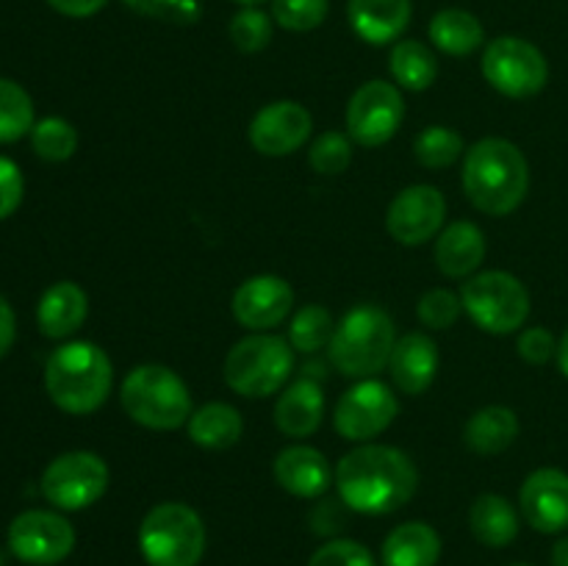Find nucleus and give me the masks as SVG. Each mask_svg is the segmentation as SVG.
Returning <instances> with one entry per match:
<instances>
[{"instance_id":"obj_1","label":"nucleus","mask_w":568,"mask_h":566,"mask_svg":"<svg viewBox=\"0 0 568 566\" xmlns=\"http://www.w3.org/2000/svg\"><path fill=\"white\" fill-rule=\"evenodd\" d=\"M333 481L342 503L355 514L386 516L414 499L419 469L392 444H361L338 461Z\"/></svg>"},{"instance_id":"obj_2","label":"nucleus","mask_w":568,"mask_h":566,"mask_svg":"<svg viewBox=\"0 0 568 566\" xmlns=\"http://www.w3.org/2000/svg\"><path fill=\"white\" fill-rule=\"evenodd\" d=\"M464 189L477 211L488 216H508L525 203L530 189V164L508 139H480L466 150Z\"/></svg>"},{"instance_id":"obj_3","label":"nucleus","mask_w":568,"mask_h":566,"mask_svg":"<svg viewBox=\"0 0 568 566\" xmlns=\"http://www.w3.org/2000/svg\"><path fill=\"white\" fill-rule=\"evenodd\" d=\"M114 383L111 358L92 342H67L44 364V392L55 408L83 416L105 403Z\"/></svg>"},{"instance_id":"obj_4","label":"nucleus","mask_w":568,"mask_h":566,"mask_svg":"<svg viewBox=\"0 0 568 566\" xmlns=\"http://www.w3.org/2000/svg\"><path fill=\"white\" fill-rule=\"evenodd\" d=\"M397 331H394L392 316L377 305H358L347 311L342 322L333 331L327 353L331 364L344 377H377V372L388 370Z\"/></svg>"},{"instance_id":"obj_5","label":"nucleus","mask_w":568,"mask_h":566,"mask_svg":"<svg viewBox=\"0 0 568 566\" xmlns=\"http://www.w3.org/2000/svg\"><path fill=\"white\" fill-rule=\"evenodd\" d=\"M125 414L150 431H175L192 416V394L178 372L161 364H142L122 381Z\"/></svg>"},{"instance_id":"obj_6","label":"nucleus","mask_w":568,"mask_h":566,"mask_svg":"<svg viewBox=\"0 0 568 566\" xmlns=\"http://www.w3.org/2000/svg\"><path fill=\"white\" fill-rule=\"evenodd\" d=\"M139 549L150 566H197L205 553V525L186 503H161L139 525Z\"/></svg>"},{"instance_id":"obj_7","label":"nucleus","mask_w":568,"mask_h":566,"mask_svg":"<svg viewBox=\"0 0 568 566\" xmlns=\"http://www.w3.org/2000/svg\"><path fill=\"white\" fill-rule=\"evenodd\" d=\"M294 370V347L275 333L239 338L225 358V383L244 397H270L286 386Z\"/></svg>"},{"instance_id":"obj_8","label":"nucleus","mask_w":568,"mask_h":566,"mask_svg":"<svg viewBox=\"0 0 568 566\" xmlns=\"http://www.w3.org/2000/svg\"><path fill=\"white\" fill-rule=\"evenodd\" d=\"M464 311L480 331L508 336L525 327L530 316V292L516 275L503 270H488L471 275L464 283Z\"/></svg>"},{"instance_id":"obj_9","label":"nucleus","mask_w":568,"mask_h":566,"mask_svg":"<svg viewBox=\"0 0 568 566\" xmlns=\"http://www.w3.org/2000/svg\"><path fill=\"white\" fill-rule=\"evenodd\" d=\"M109 481V466L98 453L72 449L44 466L39 488L42 497L59 511H83L103 497Z\"/></svg>"},{"instance_id":"obj_10","label":"nucleus","mask_w":568,"mask_h":566,"mask_svg":"<svg viewBox=\"0 0 568 566\" xmlns=\"http://www.w3.org/2000/svg\"><path fill=\"white\" fill-rule=\"evenodd\" d=\"M483 75L508 98H532L549 81L547 55L521 37H499L486 44Z\"/></svg>"},{"instance_id":"obj_11","label":"nucleus","mask_w":568,"mask_h":566,"mask_svg":"<svg viewBox=\"0 0 568 566\" xmlns=\"http://www.w3.org/2000/svg\"><path fill=\"white\" fill-rule=\"evenodd\" d=\"M9 553L31 566L61 564L75 547V527L55 511H22L9 525Z\"/></svg>"},{"instance_id":"obj_12","label":"nucleus","mask_w":568,"mask_h":566,"mask_svg":"<svg viewBox=\"0 0 568 566\" xmlns=\"http://www.w3.org/2000/svg\"><path fill=\"white\" fill-rule=\"evenodd\" d=\"M399 414L397 394L377 377H364L338 397L333 425L347 442H369L381 436Z\"/></svg>"},{"instance_id":"obj_13","label":"nucleus","mask_w":568,"mask_h":566,"mask_svg":"<svg viewBox=\"0 0 568 566\" xmlns=\"http://www.w3.org/2000/svg\"><path fill=\"white\" fill-rule=\"evenodd\" d=\"M405 100L394 83L366 81L347 103V131L364 148H381L399 131Z\"/></svg>"},{"instance_id":"obj_14","label":"nucleus","mask_w":568,"mask_h":566,"mask_svg":"<svg viewBox=\"0 0 568 566\" xmlns=\"http://www.w3.org/2000/svg\"><path fill=\"white\" fill-rule=\"evenodd\" d=\"M444 220H447V200L430 183L403 189L386 211L388 233L405 247H416V244L436 239L442 233Z\"/></svg>"},{"instance_id":"obj_15","label":"nucleus","mask_w":568,"mask_h":566,"mask_svg":"<svg viewBox=\"0 0 568 566\" xmlns=\"http://www.w3.org/2000/svg\"><path fill=\"white\" fill-rule=\"evenodd\" d=\"M311 128H314V120L305 105H300L297 100H275L264 105L250 122V144L261 155H272V159L292 155L308 142Z\"/></svg>"},{"instance_id":"obj_16","label":"nucleus","mask_w":568,"mask_h":566,"mask_svg":"<svg viewBox=\"0 0 568 566\" xmlns=\"http://www.w3.org/2000/svg\"><path fill=\"white\" fill-rule=\"evenodd\" d=\"M292 286L277 275L247 277V281L233 292L231 300L236 322L253 333H266L270 327L281 325V322L292 314Z\"/></svg>"},{"instance_id":"obj_17","label":"nucleus","mask_w":568,"mask_h":566,"mask_svg":"<svg viewBox=\"0 0 568 566\" xmlns=\"http://www.w3.org/2000/svg\"><path fill=\"white\" fill-rule=\"evenodd\" d=\"M521 516L538 533H564L568 527V475L544 466L525 481L519 494Z\"/></svg>"},{"instance_id":"obj_18","label":"nucleus","mask_w":568,"mask_h":566,"mask_svg":"<svg viewBox=\"0 0 568 566\" xmlns=\"http://www.w3.org/2000/svg\"><path fill=\"white\" fill-rule=\"evenodd\" d=\"M394 386L403 394H425L438 372V344L427 333H405L394 344L392 361H388Z\"/></svg>"},{"instance_id":"obj_19","label":"nucleus","mask_w":568,"mask_h":566,"mask_svg":"<svg viewBox=\"0 0 568 566\" xmlns=\"http://www.w3.org/2000/svg\"><path fill=\"white\" fill-rule=\"evenodd\" d=\"M333 477L336 472H331L325 455L308 444H292V447L281 449L275 458V481L294 497H322L331 488Z\"/></svg>"},{"instance_id":"obj_20","label":"nucleus","mask_w":568,"mask_h":566,"mask_svg":"<svg viewBox=\"0 0 568 566\" xmlns=\"http://www.w3.org/2000/svg\"><path fill=\"white\" fill-rule=\"evenodd\" d=\"M410 0H349L347 17L353 31L369 44H388L410 26Z\"/></svg>"},{"instance_id":"obj_21","label":"nucleus","mask_w":568,"mask_h":566,"mask_svg":"<svg viewBox=\"0 0 568 566\" xmlns=\"http://www.w3.org/2000/svg\"><path fill=\"white\" fill-rule=\"evenodd\" d=\"M89 297L78 283L59 281L39 297L37 325L48 338H67L87 322Z\"/></svg>"},{"instance_id":"obj_22","label":"nucleus","mask_w":568,"mask_h":566,"mask_svg":"<svg viewBox=\"0 0 568 566\" xmlns=\"http://www.w3.org/2000/svg\"><path fill=\"white\" fill-rule=\"evenodd\" d=\"M486 236L469 220L444 228L436 239V266L447 277H469L486 259Z\"/></svg>"},{"instance_id":"obj_23","label":"nucleus","mask_w":568,"mask_h":566,"mask_svg":"<svg viewBox=\"0 0 568 566\" xmlns=\"http://www.w3.org/2000/svg\"><path fill=\"white\" fill-rule=\"evenodd\" d=\"M322 416H325V394L314 381L292 383L275 403L277 431L292 438H305L316 433Z\"/></svg>"},{"instance_id":"obj_24","label":"nucleus","mask_w":568,"mask_h":566,"mask_svg":"<svg viewBox=\"0 0 568 566\" xmlns=\"http://www.w3.org/2000/svg\"><path fill=\"white\" fill-rule=\"evenodd\" d=\"M383 566H436L442 560V536L427 522L394 527L381 549Z\"/></svg>"},{"instance_id":"obj_25","label":"nucleus","mask_w":568,"mask_h":566,"mask_svg":"<svg viewBox=\"0 0 568 566\" xmlns=\"http://www.w3.org/2000/svg\"><path fill=\"white\" fill-rule=\"evenodd\" d=\"M519 438V420L505 405H488L475 411L464 427L466 447L480 455L505 453Z\"/></svg>"},{"instance_id":"obj_26","label":"nucleus","mask_w":568,"mask_h":566,"mask_svg":"<svg viewBox=\"0 0 568 566\" xmlns=\"http://www.w3.org/2000/svg\"><path fill=\"white\" fill-rule=\"evenodd\" d=\"M469 527L486 547H508L519 536V514L499 494H480L469 511Z\"/></svg>"},{"instance_id":"obj_27","label":"nucleus","mask_w":568,"mask_h":566,"mask_svg":"<svg viewBox=\"0 0 568 566\" xmlns=\"http://www.w3.org/2000/svg\"><path fill=\"white\" fill-rule=\"evenodd\" d=\"M186 427L189 438L205 449L233 447L244 433L242 414L227 403H205L203 408L192 411Z\"/></svg>"},{"instance_id":"obj_28","label":"nucleus","mask_w":568,"mask_h":566,"mask_svg":"<svg viewBox=\"0 0 568 566\" xmlns=\"http://www.w3.org/2000/svg\"><path fill=\"white\" fill-rule=\"evenodd\" d=\"M430 39L442 53L469 55L486 42L483 22L466 9H442L430 20Z\"/></svg>"},{"instance_id":"obj_29","label":"nucleus","mask_w":568,"mask_h":566,"mask_svg":"<svg viewBox=\"0 0 568 566\" xmlns=\"http://www.w3.org/2000/svg\"><path fill=\"white\" fill-rule=\"evenodd\" d=\"M388 70H392L394 81L410 92H425L436 83L438 78V59L427 44L416 42V39H403L392 48L388 55Z\"/></svg>"},{"instance_id":"obj_30","label":"nucleus","mask_w":568,"mask_h":566,"mask_svg":"<svg viewBox=\"0 0 568 566\" xmlns=\"http://www.w3.org/2000/svg\"><path fill=\"white\" fill-rule=\"evenodd\" d=\"M33 100L11 78H0V144H9L33 131Z\"/></svg>"},{"instance_id":"obj_31","label":"nucleus","mask_w":568,"mask_h":566,"mask_svg":"<svg viewBox=\"0 0 568 566\" xmlns=\"http://www.w3.org/2000/svg\"><path fill=\"white\" fill-rule=\"evenodd\" d=\"M333 331H336V325H333V316L325 305H303L288 325V344L300 353H316V350L331 344Z\"/></svg>"},{"instance_id":"obj_32","label":"nucleus","mask_w":568,"mask_h":566,"mask_svg":"<svg viewBox=\"0 0 568 566\" xmlns=\"http://www.w3.org/2000/svg\"><path fill=\"white\" fill-rule=\"evenodd\" d=\"M414 153L427 170H444L464 155V137L447 125H430L414 139Z\"/></svg>"},{"instance_id":"obj_33","label":"nucleus","mask_w":568,"mask_h":566,"mask_svg":"<svg viewBox=\"0 0 568 566\" xmlns=\"http://www.w3.org/2000/svg\"><path fill=\"white\" fill-rule=\"evenodd\" d=\"M31 148L39 159L44 161H67L75 155L78 150V131L61 117H44L33 125L31 131Z\"/></svg>"},{"instance_id":"obj_34","label":"nucleus","mask_w":568,"mask_h":566,"mask_svg":"<svg viewBox=\"0 0 568 566\" xmlns=\"http://www.w3.org/2000/svg\"><path fill=\"white\" fill-rule=\"evenodd\" d=\"M227 33H231V42L236 50H242V53H261L272 42L275 28H272V17L264 14L258 6H242L233 14Z\"/></svg>"},{"instance_id":"obj_35","label":"nucleus","mask_w":568,"mask_h":566,"mask_svg":"<svg viewBox=\"0 0 568 566\" xmlns=\"http://www.w3.org/2000/svg\"><path fill=\"white\" fill-rule=\"evenodd\" d=\"M327 11H331V0H272V20L294 33L320 28Z\"/></svg>"},{"instance_id":"obj_36","label":"nucleus","mask_w":568,"mask_h":566,"mask_svg":"<svg viewBox=\"0 0 568 566\" xmlns=\"http://www.w3.org/2000/svg\"><path fill=\"white\" fill-rule=\"evenodd\" d=\"M133 14L166 26H194L203 17L200 0H122Z\"/></svg>"},{"instance_id":"obj_37","label":"nucleus","mask_w":568,"mask_h":566,"mask_svg":"<svg viewBox=\"0 0 568 566\" xmlns=\"http://www.w3.org/2000/svg\"><path fill=\"white\" fill-rule=\"evenodd\" d=\"M308 161L320 175H342L353 161V142L344 133L325 131L311 144Z\"/></svg>"},{"instance_id":"obj_38","label":"nucleus","mask_w":568,"mask_h":566,"mask_svg":"<svg viewBox=\"0 0 568 566\" xmlns=\"http://www.w3.org/2000/svg\"><path fill=\"white\" fill-rule=\"evenodd\" d=\"M460 311H464V300H460V294L449 292V289H430V292L422 294L419 305H416L422 325L430 327V331L453 327L458 322Z\"/></svg>"},{"instance_id":"obj_39","label":"nucleus","mask_w":568,"mask_h":566,"mask_svg":"<svg viewBox=\"0 0 568 566\" xmlns=\"http://www.w3.org/2000/svg\"><path fill=\"white\" fill-rule=\"evenodd\" d=\"M308 566H375L369 549L353 538H333L311 555Z\"/></svg>"},{"instance_id":"obj_40","label":"nucleus","mask_w":568,"mask_h":566,"mask_svg":"<svg viewBox=\"0 0 568 566\" xmlns=\"http://www.w3.org/2000/svg\"><path fill=\"white\" fill-rule=\"evenodd\" d=\"M22 194H26V181H22L20 166L0 155V222L9 220L20 209Z\"/></svg>"},{"instance_id":"obj_41","label":"nucleus","mask_w":568,"mask_h":566,"mask_svg":"<svg viewBox=\"0 0 568 566\" xmlns=\"http://www.w3.org/2000/svg\"><path fill=\"white\" fill-rule=\"evenodd\" d=\"M516 350H519V355L527 361V364L541 366L547 364L552 355H558V342H555V336L547 331V327H525Z\"/></svg>"},{"instance_id":"obj_42","label":"nucleus","mask_w":568,"mask_h":566,"mask_svg":"<svg viewBox=\"0 0 568 566\" xmlns=\"http://www.w3.org/2000/svg\"><path fill=\"white\" fill-rule=\"evenodd\" d=\"M59 14L75 17V20H83V17H92L103 9L109 0H48Z\"/></svg>"},{"instance_id":"obj_43","label":"nucleus","mask_w":568,"mask_h":566,"mask_svg":"<svg viewBox=\"0 0 568 566\" xmlns=\"http://www.w3.org/2000/svg\"><path fill=\"white\" fill-rule=\"evenodd\" d=\"M17 336V320H14V309L9 305V300L0 297V358L11 350Z\"/></svg>"},{"instance_id":"obj_44","label":"nucleus","mask_w":568,"mask_h":566,"mask_svg":"<svg viewBox=\"0 0 568 566\" xmlns=\"http://www.w3.org/2000/svg\"><path fill=\"white\" fill-rule=\"evenodd\" d=\"M552 566H568V536L558 538L552 547Z\"/></svg>"},{"instance_id":"obj_45","label":"nucleus","mask_w":568,"mask_h":566,"mask_svg":"<svg viewBox=\"0 0 568 566\" xmlns=\"http://www.w3.org/2000/svg\"><path fill=\"white\" fill-rule=\"evenodd\" d=\"M555 358H558L560 372H564V375L568 377V331L564 333V338L558 342V355H555Z\"/></svg>"},{"instance_id":"obj_46","label":"nucleus","mask_w":568,"mask_h":566,"mask_svg":"<svg viewBox=\"0 0 568 566\" xmlns=\"http://www.w3.org/2000/svg\"><path fill=\"white\" fill-rule=\"evenodd\" d=\"M233 3H239V6H261V3H266V0H233Z\"/></svg>"},{"instance_id":"obj_47","label":"nucleus","mask_w":568,"mask_h":566,"mask_svg":"<svg viewBox=\"0 0 568 566\" xmlns=\"http://www.w3.org/2000/svg\"><path fill=\"white\" fill-rule=\"evenodd\" d=\"M0 566H6V553H3V549H0Z\"/></svg>"},{"instance_id":"obj_48","label":"nucleus","mask_w":568,"mask_h":566,"mask_svg":"<svg viewBox=\"0 0 568 566\" xmlns=\"http://www.w3.org/2000/svg\"><path fill=\"white\" fill-rule=\"evenodd\" d=\"M514 566H527V564H514Z\"/></svg>"}]
</instances>
